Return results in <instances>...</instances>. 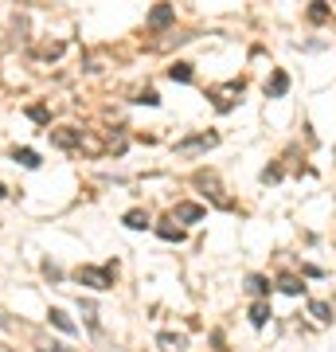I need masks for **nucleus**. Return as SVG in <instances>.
<instances>
[{
	"instance_id": "f257e3e1",
	"label": "nucleus",
	"mask_w": 336,
	"mask_h": 352,
	"mask_svg": "<svg viewBox=\"0 0 336 352\" xmlns=\"http://www.w3.org/2000/svg\"><path fill=\"white\" fill-rule=\"evenodd\" d=\"M78 282H90L94 289H106V286L113 282V270H110V266H106V270H94V266H82V270H78Z\"/></svg>"
},
{
	"instance_id": "f03ea898",
	"label": "nucleus",
	"mask_w": 336,
	"mask_h": 352,
	"mask_svg": "<svg viewBox=\"0 0 336 352\" xmlns=\"http://www.w3.org/2000/svg\"><path fill=\"white\" fill-rule=\"evenodd\" d=\"M157 344H161V352H184L188 349V337H184V333H161Z\"/></svg>"
},
{
	"instance_id": "7ed1b4c3",
	"label": "nucleus",
	"mask_w": 336,
	"mask_h": 352,
	"mask_svg": "<svg viewBox=\"0 0 336 352\" xmlns=\"http://www.w3.org/2000/svg\"><path fill=\"white\" fill-rule=\"evenodd\" d=\"M199 215H203L199 204H180V208H176V219H184V223H196Z\"/></svg>"
},
{
	"instance_id": "20e7f679",
	"label": "nucleus",
	"mask_w": 336,
	"mask_h": 352,
	"mask_svg": "<svg viewBox=\"0 0 336 352\" xmlns=\"http://www.w3.org/2000/svg\"><path fill=\"white\" fill-rule=\"evenodd\" d=\"M47 317H51V325H55V329H63V333H75V321L63 314V309H51Z\"/></svg>"
},
{
	"instance_id": "39448f33",
	"label": "nucleus",
	"mask_w": 336,
	"mask_h": 352,
	"mask_svg": "<svg viewBox=\"0 0 336 352\" xmlns=\"http://www.w3.org/2000/svg\"><path fill=\"white\" fill-rule=\"evenodd\" d=\"M16 161L24 164V168H36V164H39V153H36V149H16Z\"/></svg>"
},
{
	"instance_id": "423d86ee",
	"label": "nucleus",
	"mask_w": 336,
	"mask_h": 352,
	"mask_svg": "<svg viewBox=\"0 0 336 352\" xmlns=\"http://www.w3.org/2000/svg\"><path fill=\"white\" fill-rule=\"evenodd\" d=\"M215 141H219L215 133H208V138H192V141H184V149H212Z\"/></svg>"
},
{
	"instance_id": "0eeeda50",
	"label": "nucleus",
	"mask_w": 336,
	"mask_h": 352,
	"mask_svg": "<svg viewBox=\"0 0 336 352\" xmlns=\"http://www.w3.org/2000/svg\"><path fill=\"white\" fill-rule=\"evenodd\" d=\"M286 87H289V78L274 75V82H266V94H286Z\"/></svg>"
},
{
	"instance_id": "6e6552de",
	"label": "nucleus",
	"mask_w": 336,
	"mask_h": 352,
	"mask_svg": "<svg viewBox=\"0 0 336 352\" xmlns=\"http://www.w3.org/2000/svg\"><path fill=\"white\" fill-rule=\"evenodd\" d=\"M266 317H270V309H266V305H254V309H250V321H254V325H266Z\"/></svg>"
},
{
	"instance_id": "1a4fd4ad",
	"label": "nucleus",
	"mask_w": 336,
	"mask_h": 352,
	"mask_svg": "<svg viewBox=\"0 0 336 352\" xmlns=\"http://www.w3.org/2000/svg\"><path fill=\"white\" fill-rule=\"evenodd\" d=\"M168 75H172V78H180V82H188V78H192V67H188V63H176L172 71H168Z\"/></svg>"
},
{
	"instance_id": "9d476101",
	"label": "nucleus",
	"mask_w": 336,
	"mask_h": 352,
	"mask_svg": "<svg viewBox=\"0 0 336 352\" xmlns=\"http://www.w3.org/2000/svg\"><path fill=\"white\" fill-rule=\"evenodd\" d=\"M75 133H67V129H59V133H55V145H63V149H71V145H75Z\"/></svg>"
},
{
	"instance_id": "9b49d317",
	"label": "nucleus",
	"mask_w": 336,
	"mask_h": 352,
	"mask_svg": "<svg viewBox=\"0 0 336 352\" xmlns=\"http://www.w3.org/2000/svg\"><path fill=\"white\" fill-rule=\"evenodd\" d=\"M168 20H172V8H157V12H153V24H157V28L168 24Z\"/></svg>"
},
{
	"instance_id": "f8f14e48",
	"label": "nucleus",
	"mask_w": 336,
	"mask_h": 352,
	"mask_svg": "<svg viewBox=\"0 0 336 352\" xmlns=\"http://www.w3.org/2000/svg\"><path fill=\"white\" fill-rule=\"evenodd\" d=\"M309 309H313V317H317V321H328V305H324V302H313Z\"/></svg>"
},
{
	"instance_id": "ddd939ff",
	"label": "nucleus",
	"mask_w": 336,
	"mask_h": 352,
	"mask_svg": "<svg viewBox=\"0 0 336 352\" xmlns=\"http://www.w3.org/2000/svg\"><path fill=\"white\" fill-rule=\"evenodd\" d=\"M125 223H129V227H145V223H149V219H145V215H141V212H129V215H125Z\"/></svg>"
},
{
	"instance_id": "4468645a",
	"label": "nucleus",
	"mask_w": 336,
	"mask_h": 352,
	"mask_svg": "<svg viewBox=\"0 0 336 352\" xmlns=\"http://www.w3.org/2000/svg\"><path fill=\"white\" fill-rule=\"evenodd\" d=\"M282 289H286V294H301V282L298 278H282Z\"/></svg>"
},
{
	"instance_id": "2eb2a0df",
	"label": "nucleus",
	"mask_w": 336,
	"mask_h": 352,
	"mask_svg": "<svg viewBox=\"0 0 336 352\" xmlns=\"http://www.w3.org/2000/svg\"><path fill=\"white\" fill-rule=\"evenodd\" d=\"M161 235H164V239H176V243L184 239V231H176V227H161Z\"/></svg>"
},
{
	"instance_id": "dca6fc26",
	"label": "nucleus",
	"mask_w": 336,
	"mask_h": 352,
	"mask_svg": "<svg viewBox=\"0 0 336 352\" xmlns=\"http://www.w3.org/2000/svg\"><path fill=\"white\" fill-rule=\"evenodd\" d=\"M250 289H254V294H266V289H270V286H266L262 278H250Z\"/></svg>"
},
{
	"instance_id": "f3484780",
	"label": "nucleus",
	"mask_w": 336,
	"mask_h": 352,
	"mask_svg": "<svg viewBox=\"0 0 336 352\" xmlns=\"http://www.w3.org/2000/svg\"><path fill=\"white\" fill-rule=\"evenodd\" d=\"M4 196H8V188H4V184H0V200H4Z\"/></svg>"
},
{
	"instance_id": "a211bd4d",
	"label": "nucleus",
	"mask_w": 336,
	"mask_h": 352,
	"mask_svg": "<svg viewBox=\"0 0 336 352\" xmlns=\"http://www.w3.org/2000/svg\"><path fill=\"white\" fill-rule=\"evenodd\" d=\"M0 352H12V349H4V344H0Z\"/></svg>"
}]
</instances>
